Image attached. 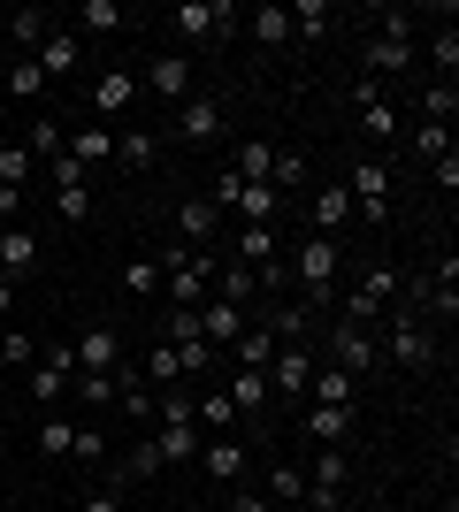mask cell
<instances>
[{
  "label": "cell",
  "mask_w": 459,
  "mask_h": 512,
  "mask_svg": "<svg viewBox=\"0 0 459 512\" xmlns=\"http://www.w3.org/2000/svg\"><path fill=\"white\" fill-rule=\"evenodd\" d=\"M215 268H222L215 253L169 245V253H161V291H169V306H199V299H207V283H215Z\"/></svg>",
  "instance_id": "cell-1"
},
{
  "label": "cell",
  "mask_w": 459,
  "mask_h": 512,
  "mask_svg": "<svg viewBox=\"0 0 459 512\" xmlns=\"http://www.w3.org/2000/svg\"><path fill=\"white\" fill-rule=\"evenodd\" d=\"M291 268H299V306H329V283H337L345 253H337V237H306L291 253Z\"/></svg>",
  "instance_id": "cell-2"
},
{
  "label": "cell",
  "mask_w": 459,
  "mask_h": 512,
  "mask_svg": "<svg viewBox=\"0 0 459 512\" xmlns=\"http://www.w3.org/2000/svg\"><path fill=\"white\" fill-rule=\"evenodd\" d=\"M345 192H352V214H368V222H383L391 214V169L383 161H352V176H345Z\"/></svg>",
  "instance_id": "cell-3"
},
{
  "label": "cell",
  "mask_w": 459,
  "mask_h": 512,
  "mask_svg": "<svg viewBox=\"0 0 459 512\" xmlns=\"http://www.w3.org/2000/svg\"><path fill=\"white\" fill-rule=\"evenodd\" d=\"M352 107H360V130H368L375 146H398V138H406V123H398V107H391V92L375 85H352Z\"/></svg>",
  "instance_id": "cell-4"
},
{
  "label": "cell",
  "mask_w": 459,
  "mask_h": 512,
  "mask_svg": "<svg viewBox=\"0 0 459 512\" xmlns=\"http://www.w3.org/2000/svg\"><path fill=\"white\" fill-rule=\"evenodd\" d=\"M69 360H77V375H115V367H123V337L92 321V329H77V337H69Z\"/></svg>",
  "instance_id": "cell-5"
},
{
  "label": "cell",
  "mask_w": 459,
  "mask_h": 512,
  "mask_svg": "<svg viewBox=\"0 0 459 512\" xmlns=\"http://www.w3.org/2000/svg\"><path fill=\"white\" fill-rule=\"evenodd\" d=\"M230 16H238V8H230V0H176L169 8V23L176 31H184V39H222V31H230Z\"/></svg>",
  "instance_id": "cell-6"
},
{
  "label": "cell",
  "mask_w": 459,
  "mask_h": 512,
  "mask_svg": "<svg viewBox=\"0 0 459 512\" xmlns=\"http://www.w3.org/2000/svg\"><path fill=\"white\" fill-rule=\"evenodd\" d=\"M375 360H383V344H375L368 329H360V321H345V329H329V367H345L352 383H360V375H368Z\"/></svg>",
  "instance_id": "cell-7"
},
{
  "label": "cell",
  "mask_w": 459,
  "mask_h": 512,
  "mask_svg": "<svg viewBox=\"0 0 459 512\" xmlns=\"http://www.w3.org/2000/svg\"><path fill=\"white\" fill-rule=\"evenodd\" d=\"M238 268H261V283L284 276V245H276V222H245V230H238Z\"/></svg>",
  "instance_id": "cell-8"
},
{
  "label": "cell",
  "mask_w": 459,
  "mask_h": 512,
  "mask_svg": "<svg viewBox=\"0 0 459 512\" xmlns=\"http://www.w3.org/2000/svg\"><path fill=\"white\" fill-rule=\"evenodd\" d=\"M31 62L46 69V85H54V77H77V69H85V39L54 23V31H46V39H39V54H31Z\"/></svg>",
  "instance_id": "cell-9"
},
{
  "label": "cell",
  "mask_w": 459,
  "mask_h": 512,
  "mask_svg": "<svg viewBox=\"0 0 459 512\" xmlns=\"http://www.w3.org/2000/svg\"><path fill=\"white\" fill-rule=\"evenodd\" d=\"M146 92H161V100H176V107H184V100L199 92V69H192V54H161V62L146 69Z\"/></svg>",
  "instance_id": "cell-10"
},
{
  "label": "cell",
  "mask_w": 459,
  "mask_h": 512,
  "mask_svg": "<svg viewBox=\"0 0 459 512\" xmlns=\"http://www.w3.org/2000/svg\"><path fill=\"white\" fill-rule=\"evenodd\" d=\"M406 69H414V39H406V31H375L368 39V77L383 85V77H406Z\"/></svg>",
  "instance_id": "cell-11"
},
{
  "label": "cell",
  "mask_w": 459,
  "mask_h": 512,
  "mask_svg": "<svg viewBox=\"0 0 459 512\" xmlns=\"http://www.w3.org/2000/svg\"><path fill=\"white\" fill-rule=\"evenodd\" d=\"M429 360H437V337H429L421 321H398V329H391V367H406V375H429Z\"/></svg>",
  "instance_id": "cell-12"
},
{
  "label": "cell",
  "mask_w": 459,
  "mask_h": 512,
  "mask_svg": "<svg viewBox=\"0 0 459 512\" xmlns=\"http://www.w3.org/2000/svg\"><path fill=\"white\" fill-rule=\"evenodd\" d=\"M69 375H77L69 344H62V352H46V360H31V398H39V406H62V398H69Z\"/></svg>",
  "instance_id": "cell-13"
},
{
  "label": "cell",
  "mask_w": 459,
  "mask_h": 512,
  "mask_svg": "<svg viewBox=\"0 0 459 512\" xmlns=\"http://www.w3.org/2000/svg\"><path fill=\"white\" fill-rule=\"evenodd\" d=\"M176 130H184L192 146H215V138H222V100H207V92H192V100L176 107Z\"/></svg>",
  "instance_id": "cell-14"
},
{
  "label": "cell",
  "mask_w": 459,
  "mask_h": 512,
  "mask_svg": "<svg viewBox=\"0 0 459 512\" xmlns=\"http://www.w3.org/2000/svg\"><path fill=\"white\" fill-rule=\"evenodd\" d=\"M306 383H314V360H306V344H276V360H268V398H276V390H291V398H299Z\"/></svg>",
  "instance_id": "cell-15"
},
{
  "label": "cell",
  "mask_w": 459,
  "mask_h": 512,
  "mask_svg": "<svg viewBox=\"0 0 459 512\" xmlns=\"http://www.w3.org/2000/svg\"><path fill=\"white\" fill-rule=\"evenodd\" d=\"M31 268H39V230L8 222V230H0V276L16 283V276H31Z\"/></svg>",
  "instance_id": "cell-16"
},
{
  "label": "cell",
  "mask_w": 459,
  "mask_h": 512,
  "mask_svg": "<svg viewBox=\"0 0 459 512\" xmlns=\"http://www.w3.org/2000/svg\"><path fill=\"white\" fill-rule=\"evenodd\" d=\"M146 444L161 451V467H184V459H199V421H161Z\"/></svg>",
  "instance_id": "cell-17"
},
{
  "label": "cell",
  "mask_w": 459,
  "mask_h": 512,
  "mask_svg": "<svg viewBox=\"0 0 459 512\" xmlns=\"http://www.w3.org/2000/svg\"><path fill=\"white\" fill-rule=\"evenodd\" d=\"M245 329H253V321H245L238 306H222V299H199V337H207V344H238Z\"/></svg>",
  "instance_id": "cell-18"
},
{
  "label": "cell",
  "mask_w": 459,
  "mask_h": 512,
  "mask_svg": "<svg viewBox=\"0 0 459 512\" xmlns=\"http://www.w3.org/2000/svg\"><path fill=\"white\" fill-rule=\"evenodd\" d=\"M306 436L329 451H345L352 444V406H306Z\"/></svg>",
  "instance_id": "cell-19"
},
{
  "label": "cell",
  "mask_w": 459,
  "mask_h": 512,
  "mask_svg": "<svg viewBox=\"0 0 459 512\" xmlns=\"http://www.w3.org/2000/svg\"><path fill=\"white\" fill-rule=\"evenodd\" d=\"M131 100H138V77H131V69H100V77H92V107H100V115H123Z\"/></svg>",
  "instance_id": "cell-20"
},
{
  "label": "cell",
  "mask_w": 459,
  "mask_h": 512,
  "mask_svg": "<svg viewBox=\"0 0 459 512\" xmlns=\"http://www.w3.org/2000/svg\"><path fill=\"white\" fill-rule=\"evenodd\" d=\"M215 222H222V207H215V199H192V207H176V237H184V245H199V253H207Z\"/></svg>",
  "instance_id": "cell-21"
},
{
  "label": "cell",
  "mask_w": 459,
  "mask_h": 512,
  "mask_svg": "<svg viewBox=\"0 0 459 512\" xmlns=\"http://www.w3.org/2000/svg\"><path fill=\"white\" fill-rule=\"evenodd\" d=\"M352 222V192L345 184H322V199H314V237H337Z\"/></svg>",
  "instance_id": "cell-22"
},
{
  "label": "cell",
  "mask_w": 459,
  "mask_h": 512,
  "mask_svg": "<svg viewBox=\"0 0 459 512\" xmlns=\"http://www.w3.org/2000/svg\"><path fill=\"white\" fill-rule=\"evenodd\" d=\"M69 161H77V169H92V161H115V130H108V123H77V146H69Z\"/></svg>",
  "instance_id": "cell-23"
},
{
  "label": "cell",
  "mask_w": 459,
  "mask_h": 512,
  "mask_svg": "<svg viewBox=\"0 0 459 512\" xmlns=\"http://www.w3.org/2000/svg\"><path fill=\"white\" fill-rule=\"evenodd\" d=\"M230 207H238L245 222H276V214H284V192H276V184H238Z\"/></svg>",
  "instance_id": "cell-24"
},
{
  "label": "cell",
  "mask_w": 459,
  "mask_h": 512,
  "mask_svg": "<svg viewBox=\"0 0 459 512\" xmlns=\"http://www.w3.org/2000/svg\"><path fill=\"white\" fill-rule=\"evenodd\" d=\"M306 390H314V406H352V398H360V383H352L345 367H314Z\"/></svg>",
  "instance_id": "cell-25"
},
{
  "label": "cell",
  "mask_w": 459,
  "mask_h": 512,
  "mask_svg": "<svg viewBox=\"0 0 459 512\" xmlns=\"http://www.w3.org/2000/svg\"><path fill=\"white\" fill-rule=\"evenodd\" d=\"M23 153H31V161H62V153H69L62 123H54V115H39V123L23 130Z\"/></svg>",
  "instance_id": "cell-26"
},
{
  "label": "cell",
  "mask_w": 459,
  "mask_h": 512,
  "mask_svg": "<svg viewBox=\"0 0 459 512\" xmlns=\"http://www.w3.org/2000/svg\"><path fill=\"white\" fill-rule=\"evenodd\" d=\"M199 459H207V474H215V482H238V474H245V444H238V436H215Z\"/></svg>",
  "instance_id": "cell-27"
},
{
  "label": "cell",
  "mask_w": 459,
  "mask_h": 512,
  "mask_svg": "<svg viewBox=\"0 0 459 512\" xmlns=\"http://www.w3.org/2000/svg\"><path fill=\"white\" fill-rule=\"evenodd\" d=\"M222 398H230V406H238V413H261V406H268V375H253V367H238Z\"/></svg>",
  "instance_id": "cell-28"
},
{
  "label": "cell",
  "mask_w": 459,
  "mask_h": 512,
  "mask_svg": "<svg viewBox=\"0 0 459 512\" xmlns=\"http://www.w3.org/2000/svg\"><path fill=\"white\" fill-rule=\"evenodd\" d=\"M153 474H161V451L138 444V451H123V467H115V490H138V482H153Z\"/></svg>",
  "instance_id": "cell-29"
},
{
  "label": "cell",
  "mask_w": 459,
  "mask_h": 512,
  "mask_svg": "<svg viewBox=\"0 0 459 512\" xmlns=\"http://www.w3.org/2000/svg\"><path fill=\"white\" fill-rule=\"evenodd\" d=\"M230 352H238V367H253V375H268V360H276V329H245V337L230 344Z\"/></svg>",
  "instance_id": "cell-30"
},
{
  "label": "cell",
  "mask_w": 459,
  "mask_h": 512,
  "mask_svg": "<svg viewBox=\"0 0 459 512\" xmlns=\"http://www.w3.org/2000/svg\"><path fill=\"white\" fill-rule=\"evenodd\" d=\"M421 115L452 130V115H459V85H452V77H437V85H421Z\"/></svg>",
  "instance_id": "cell-31"
},
{
  "label": "cell",
  "mask_w": 459,
  "mask_h": 512,
  "mask_svg": "<svg viewBox=\"0 0 459 512\" xmlns=\"http://www.w3.org/2000/svg\"><path fill=\"white\" fill-rule=\"evenodd\" d=\"M123 383H131V367H115V375H77V398H85V406H115Z\"/></svg>",
  "instance_id": "cell-32"
},
{
  "label": "cell",
  "mask_w": 459,
  "mask_h": 512,
  "mask_svg": "<svg viewBox=\"0 0 459 512\" xmlns=\"http://www.w3.org/2000/svg\"><path fill=\"white\" fill-rule=\"evenodd\" d=\"M153 153H161L153 130H123V138H115V161H123V169H153Z\"/></svg>",
  "instance_id": "cell-33"
},
{
  "label": "cell",
  "mask_w": 459,
  "mask_h": 512,
  "mask_svg": "<svg viewBox=\"0 0 459 512\" xmlns=\"http://www.w3.org/2000/svg\"><path fill=\"white\" fill-rule=\"evenodd\" d=\"M8 92H16V100H39V92H46V69L31 62V54H16V62H8Z\"/></svg>",
  "instance_id": "cell-34"
},
{
  "label": "cell",
  "mask_w": 459,
  "mask_h": 512,
  "mask_svg": "<svg viewBox=\"0 0 459 512\" xmlns=\"http://www.w3.org/2000/svg\"><path fill=\"white\" fill-rule=\"evenodd\" d=\"M215 283H222V291H215L222 306H238V314L253 306V268H215Z\"/></svg>",
  "instance_id": "cell-35"
},
{
  "label": "cell",
  "mask_w": 459,
  "mask_h": 512,
  "mask_svg": "<svg viewBox=\"0 0 459 512\" xmlns=\"http://www.w3.org/2000/svg\"><path fill=\"white\" fill-rule=\"evenodd\" d=\"M176 367H184V375H192V383H207V375H215V344H207V337H192V344H176Z\"/></svg>",
  "instance_id": "cell-36"
},
{
  "label": "cell",
  "mask_w": 459,
  "mask_h": 512,
  "mask_svg": "<svg viewBox=\"0 0 459 512\" xmlns=\"http://www.w3.org/2000/svg\"><path fill=\"white\" fill-rule=\"evenodd\" d=\"M268 184H276V192H299V184H306V161H299L291 146H276V161H268Z\"/></svg>",
  "instance_id": "cell-37"
},
{
  "label": "cell",
  "mask_w": 459,
  "mask_h": 512,
  "mask_svg": "<svg viewBox=\"0 0 459 512\" xmlns=\"http://www.w3.org/2000/svg\"><path fill=\"white\" fill-rule=\"evenodd\" d=\"M46 31H54V16H46V8H16V46H23V54H39Z\"/></svg>",
  "instance_id": "cell-38"
},
{
  "label": "cell",
  "mask_w": 459,
  "mask_h": 512,
  "mask_svg": "<svg viewBox=\"0 0 459 512\" xmlns=\"http://www.w3.org/2000/svg\"><path fill=\"white\" fill-rule=\"evenodd\" d=\"M253 39L261 46H291V8H261V16H253Z\"/></svg>",
  "instance_id": "cell-39"
},
{
  "label": "cell",
  "mask_w": 459,
  "mask_h": 512,
  "mask_svg": "<svg viewBox=\"0 0 459 512\" xmlns=\"http://www.w3.org/2000/svg\"><path fill=\"white\" fill-rule=\"evenodd\" d=\"M329 31V8L322 0H299V8H291V39H322Z\"/></svg>",
  "instance_id": "cell-40"
},
{
  "label": "cell",
  "mask_w": 459,
  "mask_h": 512,
  "mask_svg": "<svg viewBox=\"0 0 459 512\" xmlns=\"http://www.w3.org/2000/svg\"><path fill=\"white\" fill-rule=\"evenodd\" d=\"M77 23H85V31H123V0H85Z\"/></svg>",
  "instance_id": "cell-41"
},
{
  "label": "cell",
  "mask_w": 459,
  "mask_h": 512,
  "mask_svg": "<svg viewBox=\"0 0 459 512\" xmlns=\"http://www.w3.org/2000/svg\"><path fill=\"white\" fill-rule=\"evenodd\" d=\"M123 291H131V299H153V291H161V260H131V268H123Z\"/></svg>",
  "instance_id": "cell-42"
},
{
  "label": "cell",
  "mask_w": 459,
  "mask_h": 512,
  "mask_svg": "<svg viewBox=\"0 0 459 512\" xmlns=\"http://www.w3.org/2000/svg\"><path fill=\"white\" fill-rule=\"evenodd\" d=\"M406 146H414L421 161H444V153H452V130H444V123H421L414 138H406Z\"/></svg>",
  "instance_id": "cell-43"
},
{
  "label": "cell",
  "mask_w": 459,
  "mask_h": 512,
  "mask_svg": "<svg viewBox=\"0 0 459 512\" xmlns=\"http://www.w3.org/2000/svg\"><path fill=\"white\" fill-rule=\"evenodd\" d=\"M54 214H62L69 230H77V222L92 214V192H85V184H62V192H54Z\"/></svg>",
  "instance_id": "cell-44"
},
{
  "label": "cell",
  "mask_w": 459,
  "mask_h": 512,
  "mask_svg": "<svg viewBox=\"0 0 459 512\" xmlns=\"http://www.w3.org/2000/svg\"><path fill=\"white\" fill-rule=\"evenodd\" d=\"M146 383H184V367H176V344H153V352H146Z\"/></svg>",
  "instance_id": "cell-45"
},
{
  "label": "cell",
  "mask_w": 459,
  "mask_h": 512,
  "mask_svg": "<svg viewBox=\"0 0 459 512\" xmlns=\"http://www.w3.org/2000/svg\"><path fill=\"white\" fill-rule=\"evenodd\" d=\"M360 291H368L375 306H383V299H398V268H383V260H375V268H360Z\"/></svg>",
  "instance_id": "cell-46"
},
{
  "label": "cell",
  "mask_w": 459,
  "mask_h": 512,
  "mask_svg": "<svg viewBox=\"0 0 459 512\" xmlns=\"http://www.w3.org/2000/svg\"><path fill=\"white\" fill-rule=\"evenodd\" d=\"M161 329H169L161 344H192V337H199V306H169V321H161Z\"/></svg>",
  "instance_id": "cell-47"
},
{
  "label": "cell",
  "mask_w": 459,
  "mask_h": 512,
  "mask_svg": "<svg viewBox=\"0 0 459 512\" xmlns=\"http://www.w3.org/2000/svg\"><path fill=\"white\" fill-rule=\"evenodd\" d=\"M306 321H314V306H284L268 329H276V344H299V337H306Z\"/></svg>",
  "instance_id": "cell-48"
},
{
  "label": "cell",
  "mask_w": 459,
  "mask_h": 512,
  "mask_svg": "<svg viewBox=\"0 0 459 512\" xmlns=\"http://www.w3.org/2000/svg\"><path fill=\"white\" fill-rule=\"evenodd\" d=\"M23 176H31V153H23V146H0V184L23 192Z\"/></svg>",
  "instance_id": "cell-49"
},
{
  "label": "cell",
  "mask_w": 459,
  "mask_h": 512,
  "mask_svg": "<svg viewBox=\"0 0 459 512\" xmlns=\"http://www.w3.org/2000/svg\"><path fill=\"white\" fill-rule=\"evenodd\" d=\"M268 497H276V505H291V497H306V474H299V467H276V474H268Z\"/></svg>",
  "instance_id": "cell-50"
},
{
  "label": "cell",
  "mask_w": 459,
  "mask_h": 512,
  "mask_svg": "<svg viewBox=\"0 0 459 512\" xmlns=\"http://www.w3.org/2000/svg\"><path fill=\"white\" fill-rule=\"evenodd\" d=\"M161 421H192V390H169V398H153V428Z\"/></svg>",
  "instance_id": "cell-51"
},
{
  "label": "cell",
  "mask_w": 459,
  "mask_h": 512,
  "mask_svg": "<svg viewBox=\"0 0 459 512\" xmlns=\"http://www.w3.org/2000/svg\"><path fill=\"white\" fill-rule=\"evenodd\" d=\"M69 459H108V444H100V428H69Z\"/></svg>",
  "instance_id": "cell-52"
},
{
  "label": "cell",
  "mask_w": 459,
  "mask_h": 512,
  "mask_svg": "<svg viewBox=\"0 0 459 512\" xmlns=\"http://www.w3.org/2000/svg\"><path fill=\"white\" fill-rule=\"evenodd\" d=\"M69 428H77V421H62V413H46V421H39V451H69Z\"/></svg>",
  "instance_id": "cell-53"
},
{
  "label": "cell",
  "mask_w": 459,
  "mask_h": 512,
  "mask_svg": "<svg viewBox=\"0 0 459 512\" xmlns=\"http://www.w3.org/2000/svg\"><path fill=\"white\" fill-rule=\"evenodd\" d=\"M0 360H8V367H31V337H23V329H0Z\"/></svg>",
  "instance_id": "cell-54"
},
{
  "label": "cell",
  "mask_w": 459,
  "mask_h": 512,
  "mask_svg": "<svg viewBox=\"0 0 459 512\" xmlns=\"http://www.w3.org/2000/svg\"><path fill=\"white\" fill-rule=\"evenodd\" d=\"M452 69H459V31L444 23V31H437V77H452Z\"/></svg>",
  "instance_id": "cell-55"
},
{
  "label": "cell",
  "mask_w": 459,
  "mask_h": 512,
  "mask_svg": "<svg viewBox=\"0 0 459 512\" xmlns=\"http://www.w3.org/2000/svg\"><path fill=\"white\" fill-rule=\"evenodd\" d=\"M46 176H54V192H62V184H85V169H77L69 153H62V161H46Z\"/></svg>",
  "instance_id": "cell-56"
},
{
  "label": "cell",
  "mask_w": 459,
  "mask_h": 512,
  "mask_svg": "<svg viewBox=\"0 0 459 512\" xmlns=\"http://www.w3.org/2000/svg\"><path fill=\"white\" fill-rule=\"evenodd\" d=\"M429 169H437V184H444V199L459 192V153H444V161H429Z\"/></svg>",
  "instance_id": "cell-57"
},
{
  "label": "cell",
  "mask_w": 459,
  "mask_h": 512,
  "mask_svg": "<svg viewBox=\"0 0 459 512\" xmlns=\"http://www.w3.org/2000/svg\"><path fill=\"white\" fill-rule=\"evenodd\" d=\"M77 512H123V497H115V490H100V497H85Z\"/></svg>",
  "instance_id": "cell-58"
},
{
  "label": "cell",
  "mask_w": 459,
  "mask_h": 512,
  "mask_svg": "<svg viewBox=\"0 0 459 512\" xmlns=\"http://www.w3.org/2000/svg\"><path fill=\"white\" fill-rule=\"evenodd\" d=\"M16 207H23V192H8V184H0V214H8V222H16Z\"/></svg>",
  "instance_id": "cell-59"
},
{
  "label": "cell",
  "mask_w": 459,
  "mask_h": 512,
  "mask_svg": "<svg viewBox=\"0 0 459 512\" xmlns=\"http://www.w3.org/2000/svg\"><path fill=\"white\" fill-rule=\"evenodd\" d=\"M8 299H16V283H8V276H0V314H8Z\"/></svg>",
  "instance_id": "cell-60"
}]
</instances>
